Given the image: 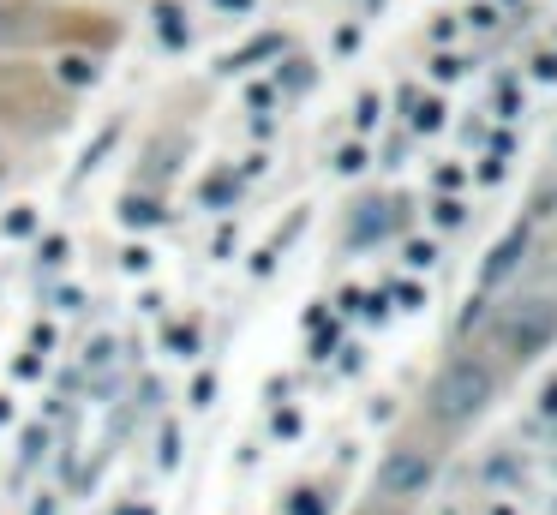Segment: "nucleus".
<instances>
[{"label": "nucleus", "instance_id": "2", "mask_svg": "<svg viewBox=\"0 0 557 515\" xmlns=\"http://www.w3.org/2000/svg\"><path fill=\"white\" fill-rule=\"evenodd\" d=\"M426 486H432V456L426 450L402 444V450L384 456V468H378V492L384 498H420Z\"/></svg>", "mask_w": 557, "mask_h": 515}, {"label": "nucleus", "instance_id": "5", "mask_svg": "<svg viewBox=\"0 0 557 515\" xmlns=\"http://www.w3.org/2000/svg\"><path fill=\"white\" fill-rule=\"evenodd\" d=\"M54 84H60V90H66V84H72V90H90V84H96V54H90V48H66V54L54 60Z\"/></svg>", "mask_w": 557, "mask_h": 515}, {"label": "nucleus", "instance_id": "15", "mask_svg": "<svg viewBox=\"0 0 557 515\" xmlns=\"http://www.w3.org/2000/svg\"><path fill=\"white\" fill-rule=\"evenodd\" d=\"M216 6H222V12H246L252 0H216Z\"/></svg>", "mask_w": 557, "mask_h": 515}, {"label": "nucleus", "instance_id": "6", "mask_svg": "<svg viewBox=\"0 0 557 515\" xmlns=\"http://www.w3.org/2000/svg\"><path fill=\"white\" fill-rule=\"evenodd\" d=\"M120 216H126V228H162V222H168V204L150 198V192H132V198L120 204Z\"/></svg>", "mask_w": 557, "mask_h": 515}, {"label": "nucleus", "instance_id": "4", "mask_svg": "<svg viewBox=\"0 0 557 515\" xmlns=\"http://www.w3.org/2000/svg\"><path fill=\"white\" fill-rule=\"evenodd\" d=\"M150 18H156V42H162V48L180 54V48L192 42V24H186V6H180V0H156Z\"/></svg>", "mask_w": 557, "mask_h": 515}, {"label": "nucleus", "instance_id": "8", "mask_svg": "<svg viewBox=\"0 0 557 515\" xmlns=\"http://www.w3.org/2000/svg\"><path fill=\"white\" fill-rule=\"evenodd\" d=\"M282 48V36H258V42H246L240 54H228V66H252V60H270Z\"/></svg>", "mask_w": 557, "mask_h": 515}, {"label": "nucleus", "instance_id": "16", "mask_svg": "<svg viewBox=\"0 0 557 515\" xmlns=\"http://www.w3.org/2000/svg\"><path fill=\"white\" fill-rule=\"evenodd\" d=\"M6 174H12V156H6V144H0V180H6Z\"/></svg>", "mask_w": 557, "mask_h": 515}, {"label": "nucleus", "instance_id": "9", "mask_svg": "<svg viewBox=\"0 0 557 515\" xmlns=\"http://www.w3.org/2000/svg\"><path fill=\"white\" fill-rule=\"evenodd\" d=\"M0 228H6L12 240H24V234H36V210H30V204H18V210H12V216L0 222Z\"/></svg>", "mask_w": 557, "mask_h": 515}, {"label": "nucleus", "instance_id": "7", "mask_svg": "<svg viewBox=\"0 0 557 515\" xmlns=\"http://www.w3.org/2000/svg\"><path fill=\"white\" fill-rule=\"evenodd\" d=\"M234 192H240V174H228V168H216V174L198 186V198H204V204H216V210H222V204H234Z\"/></svg>", "mask_w": 557, "mask_h": 515}, {"label": "nucleus", "instance_id": "11", "mask_svg": "<svg viewBox=\"0 0 557 515\" xmlns=\"http://www.w3.org/2000/svg\"><path fill=\"white\" fill-rule=\"evenodd\" d=\"M294 515H324V504H318V492H300V498H294Z\"/></svg>", "mask_w": 557, "mask_h": 515}, {"label": "nucleus", "instance_id": "1", "mask_svg": "<svg viewBox=\"0 0 557 515\" xmlns=\"http://www.w3.org/2000/svg\"><path fill=\"white\" fill-rule=\"evenodd\" d=\"M486 402H492V366L474 360V354H456V360L432 378V420H444V426L474 420Z\"/></svg>", "mask_w": 557, "mask_h": 515}, {"label": "nucleus", "instance_id": "10", "mask_svg": "<svg viewBox=\"0 0 557 515\" xmlns=\"http://www.w3.org/2000/svg\"><path fill=\"white\" fill-rule=\"evenodd\" d=\"M66 252H72V246H66L60 234H48V240H42V252H36V264H42V270H60V258H66Z\"/></svg>", "mask_w": 557, "mask_h": 515}, {"label": "nucleus", "instance_id": "14", "mask_svg": "<svg viewBox=\"0 0 557 515\" xmlns=\"http://www.w3.org/2000/svg\"><path fill=\"white\" fill-rule=\"evenodd\" d=\"M12 36V6H0V42Z\"/></svg>", "mask_w": 557, "mask_h": 515}, {"label": "nucleus", "instance_id": "3", "mask_svg": "<svg viewBox=\"0 0 557 515\" xmlns=\"http://www.w3.org/2000/svg\"><path fill=\"white\" fill-rule=\"evenodd\" d=\"M546 336H552V306H546V300H528V306H516V312L498 324V342H504L510 354H534Z\"/></svg>", "mask_w": 557, "mask_h": 515}, {"label": "nucleus", "instance_id": "13", "mask_svg": "<svg viewBox=\"0 0 557 515\" xmlns=\"http://www.w3.org/2000/svg\"><path fill=\"white\" fill-rule=\"evenodd\" d=\"M210 396H216V378H198V384H192V402L210 408Z\"/></svg>", "mask_w": 557, "mask_h": 515}, {"label": "nucleus", "instance_id": "12", "mask_svg": "<svg viewBox=\"0 0 557 515\" xmlns=\"http://www.w3.org/2000/svg\"><path fill=\"white\" fill-rule=\"evenodd\" d=\"M126 270H150V246H126Z\"/></svg>", "mask_w": 557, "mask_h": 515}]
</instances>
